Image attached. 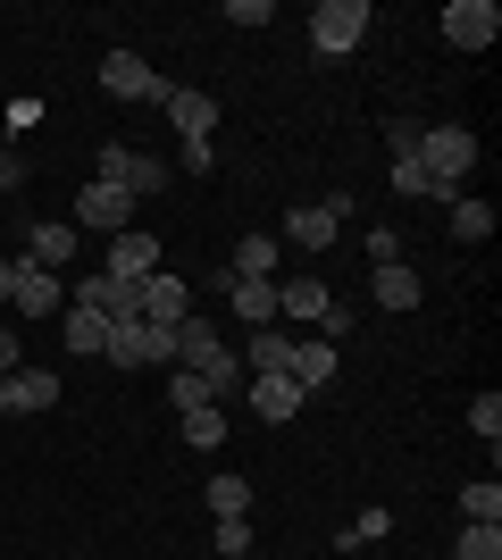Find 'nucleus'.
Instances as JSON below:
<instances>
[{
  "instance_id": "nucleus-1",
  "label": "nucleus",
  "mask_w": 502,
  "mask_h": 560,
  "mask_svg": "<svg viewBox=\"0 0 502 560\" xmlns=\"http://www.w3.org/2000/svg\"><path fill=\"white\" fill-rule=\"evenodd\" d=\"M176 369H201V376L218 385V394H226V385H243V360H235L226 343H218V327L201 318V310H192L185 327H176Z\"/></svg>"
},
{
  "instance_id": "nucleus-2",
  "label": "nucleus",
  "mask_w": 502,
  "mask_h": 560,
  "mask_svg": "<svg viewBox=\"0 0 502 560\" xmlns=\"http://www.w3.org/2000/svg\"><path fill=\"white\" fill-rule=\"evenodd\" d=\"M369 25H377V18H369V0H318V9H311V50H318V59H343V50L369 43Z\"/></svg>"
},
{
  "instance_id": "nucleus-3",
  "label": "nucleus",
  "mask_w": 502,
  "mask_h": 560,
  "mask_svg": "<svg viewBox=\"0 0 502 560\" xmlns=\"http://www.w3.org/2000/svg\"><path fill=\"white\" fill-rule=\"evenodd\" d=\"M109 369H151V360H176V327H151V318H118L109 343H101Z\"/></svg>"
},
{
  "instance_id": "nucleus-4",
  "label": "nucleus",
  "mask_w": 502,
  "mask_h": 560,
  "mask_svg": "<svg viewBox=\"0 0 502 560\" xmlns=\"http://www.w3.org/2000/svg\"><path fill=\"white\" fill-rule=\"evenodd\" d=\"M93 176H101V185H118V192H135V201H143V192H167V160H151V151H126V142H109V151H101Z\"/></svg>"
},
{
  "instance_id": "nucleus-5",
  "label": "nucleus",
  "mask_w": 502,
  "mask_h": 560,
  "mask_svg": "<svg viewBox=\"0 0 502 560\" xmlns=\"http://www.w3.org/2000/svg\"><path fill=\"white\" fill-rule=\"evenodd\" d=\"M9 310H17V318H59V310H68V284L50 277V268H34V259H9Z\"/></svg>"
},
{
  "instance_id": "nucleus-6",
  "label": "nucleus",
  "mask_w": 502,
  "mask_h": 560,
  "mask_svg": "<svg viewBox=\"0 0 502 560\" xmlns=\"http://www.w3.org/2000/svg\"><path fill=\"white\" fill-rule=\"evenodd\" d=\"M444 43L453 50H494V34H502V9L494 0H453V9H444Z\"/></svg>"
},
{
  "instance_id": "nucleus-7",
  "label": "nucleus",
  "mask_w": 502,
  "mask_h": 560,
  "mask_svg": "<svg viewBox=\"0 0 502 560\" xmlns=\"http://www.w3.org/2000/svg\"><path fill=\"white\" fill-rule=\"evenodd\" d=\"M75 310H93L101 327H118V318H143V284H118V277H101V268H93V277L75 284Z\"/></svg>"
},
{
  "instance_id": "nucleus-8",
  "label": "nucleus",
  "mask_w": 502,
  "mask_h": 560,
  "mask_svg": "<svg viewBox=\"0 0 502 560\" xmlns=\"http://www.w3.org/2000/svg\"><path fill=\"white\" fill-rule=\"evenodd\" d=\"M101 93H109V101H160L167 84L151 75L143 50H109V59H101Z\"/></svg>"
},
{
  "instance_id": "nucleus-9",
  "label": "nucleus",
  "mask_w": 502,
  "mask_h": 560,
  "mask_svg": "<svg viewBox=\"0 0 502 560\" xmlns=\"http://www.w3.org/2000/svg\"><path fill=\"white\" fill-rule=\"evenodd\" d=\"M101 277H118V284H151V277H160V243H151L143 226L109 234V259H101Z\"/></svg>"
},
{
  "instance_id": "nucleus-10",
  "label": "nucleus",
  "mask_w": 502,
  "mask_h": 560,
  "mask_svg": "<svg viewBox=\"0 0 502 560\" xmlns=\"http://www.w3.org/2000/svg\"><path fill=\"white\" fill-rule=\"evenodd\" d=\"M75 218L93 234H126L135 226V192H118V185H101V176H84V192H75Z\"/></svg>"
},
{
  "instance_id": "nucleus-11",
  "label": "nucleus",
  "mask_w": 502,
  "mask_h": 560,
  "mask_svg": "<svg viewBox=\"0 0 502 560\" xmlns=\"http://www.w3.org/2000/svg\"><path fill=\"white\" fill-rule=\"evenodd\" d=\"M160 109L176 126V142H210V126H218V93H192V84H167Z\"/></svg>"
},
{
  "instance_id": "nucleus-12",
  "label": "nucleus",
  "mask_w": 502,
  "mask_h": 560,
  "mask_svg": "<svg viewBox=\"0 0 502 560\" xmlns=\"http://www.w3.org/2000/svg\"><path fill=\"white\" fill-rule=\"evenodd\" d=\"M335 310V284L327 277H277V318H302V327H318Z\"/></svg>"
},
{
  "instance_id": "nucleus-13",
  "label": "nucleus",
  "mask_w": 502,
  "mask_h": 560,
  "mask_svg": "<svg viewBox=\"0 0 502 560\" xmlns=\"http://www.w3.org/2000/svg\"><path fill=\"white\" fill-rule=\"evenodd\" d=\"M59 401V369H17L0 376V419H17V410H50Z\"/></svg>"
},
{
  "instance_id": "nucleus-14",
  "label": "nucleus",
  "mask_w": 502,
  "mask_h": 560,
  "mask_svg": "<svg viewBox=\"0 0 502 560\" xmlns=\"http://www.w3.org/2000/svg\"><path fill=\"white\" fill-rule=\"evenodd\" d=\"M218 293L235 302L243 327H277V284H268V277H218Z\"/></svg>"
},
{
  "instance_id": "nucleus-15",
  "label": "nucleus",
  "mask_w": 502,
  "mask_h": 560,
  "mask_svg": "<svg viewBox=\"0 0 502 560\" xmlns=\"http://www.w3.org/2000/svg\"><path fill=\"white\" fill-rule=\"evenodd\" d=\"M143 318H151V327H185V318H192V284L160 268V277L143 284Z\"/></svg>"
},
{
  "instance_id": "nucleus-16",
  "label": "nucleus",
  "mask_w": 502,
  "mask_h": 560,
  "mask_svg": "<svg viewBox=\"0 0 502 560\" xmlns=\"http://www.w3.org/2000/svg\"><path fill=\"white\" fill-rule=\"evenodd\" d=\"M285 376L302 385V394L335 385V343H318V335H293V351H285Z\"/></svg>"
},
{
  "instance_id": "nucleus-17",
  "label": "nucleus",
  "mask_w": 502,
  "mask_h": 560,
  "mask_svg": "<svg viewBox=\"0 0 502 560\" xmlns=\"http://www.w3.org/2000/svg\"><path fill=\"white\" fill-rule=\"evenodd\" d=\"M302 401H311V394H302L293 376H252V410H260L268 427H285L293 410H302Z\"/></svg>"
},
{
  "instance_id": "nucleus-18",
  "label": "nucleus",
  "mask_w": 502,
  "mask_h": 560,
  "mask_svg": "<svg viewBox=\"0 0 502 560\" xmlns=\"http://www.w3.org/2000/svg\"><path fill=\"white\" fill-rule=\"evenodd\" d=\"M25 259L59 277V268H68V259H75V226H25Z\"/></svg>"
},
{
  "instance_id": "nucleus-19",
  "label": "nucleus",
  "mask_w": 502,
  "mask_h": 560,
  "mask_svg": "<svg viewBox=\"0 0 502 560\" xmlns=\"http://www.w3.org/2000/svg\"><path fill=\"white\" fill-rule=\"evenodd\" d=\"M59 343H68L75 351V360H101V343H109V327H101V318H93V310H59Z\"/></svg>"
},
{
  "instance_id": "nucleus-20",
  "label": "nucleus",
  "mask_w": 502,
  "mask_h": 560,
  "mask_svg": "<svg viewBox=\"0 0 502 560\" xmlns=\"http://www.w3.org/2000/svg\"><path fill=\"white\" fill-rule=\"evenodd\" d=\"M369 293H377L385 310H419V268H410V259H385V268H377V284H369Z\"/></svg>"
},
{
  "instance_id": "nucleus-21",
  "label": "nucleus",
  "mask_w": 502,
  "mask_h": 560,
  "mask_svg": "<svg viewBox=\"0 0 502 560\" xmlns=\"http://www.w3.org/2000/svg\"><path fill=\"white\" fill-rule=\"evenodd\" d=\"M285 351H293V335H285V327H252V351H243V369H252V376H285Z\"/></svg>"
},
{
  "instance_id": "nucleus-22",
  "label": "nucleus",
  "mask_w": 502,
  "mask_h": 560,
  "mask_svg": "<svg viewBox=\"0 0 502 560\" xmlns=\"http://www.w3.org/2000/svg\"><path fill=\"white\" fill-rule=\"evenodd\" d=\"M285 243H293V252H327V243H335V218L318 210V201H311V210H285Z\"/></svg>"
},
{
  "instance_id": "nucleus-23",
  "label": "nucleus",
  "mask_w": 502,
  "mask_h": 560,
  "mask_svg": "<svg viewBox=\"0 0 502 560\" xmlns=\"http://www.w3.org/2000/svg\"><path fill=\"white\" fill-rule=\"evenodd\" d=\"M226 277H268V284H277V234H243Z\"/></svg>"
},
{
  "instance_id": "nucleus-24",
  "label": "nucleus",
  "mask_w": 502,
  "mask_h": 560,
  "mask_svg": "<svg viewBox=\"0 0 502 560\" xmlns=\"http://www.w3.org/2000/svg\"><path fill=\"white\" fill-rule=\"evenodd\" d=\"M167 401H176V419H185V410H210V401H226V394H218L201 369H176L167 376Z\"/></svg>"
},
{
  "instance_id": "nucleus-25",
  "label": "nucleus",
  "mask_w": 502,
  "mask_h": 560,
  "mask_svg": "<svg viewBox=\"0 0 502 560\" xmlns=\"http://www.w3.org/2000/svg\"><path fill=\"white\" fill-rule=\"evenodd\" d=\"M176 435H185L192 452H218V444H226V410H218V401H210V410H185V419H176Z\"/></svg>"
},
{
  "instance_id": "nucleus-26",
  "label": "nucleus",
  "mask_w": 502,
  "mask_h": 560,
  "mask_svg": "<svg viewBox=\"0 0 502 560\" xmlns=\"http://www.w3.org/2000/svg\"><path fill=\"white\" fill-rule=\"evenodd\" d=\"M486 234H494V201H469V192H460L453 201V243H486Z\"/></svg>"
},
{
  "instance_id": "nucleus-27",
  "label": "nucleus",
  "mask_w": 502,
  "mask_h": 560,
  "mask_svg": "<svg viewBox=\"0 0 502 560\" xmlns=\"http://www.w3.org/2000/svg\"><path fill=\"white\" fill-rule=\"evenodd\" d=\"M460 518H478V527H502V486H494V477L460 486Z\"/></svg>"
},
{
  "instance_id": "nucleus-28",
  "label": "nucleus",
  "mask_w": 502,
  "mask_h": 560,
  "mask_svg": "<svg viewBox=\"0 0 502 560\" xmlns=\"http://www.w3.org/2000/svg\"><path fill=\"white\" fill-rule=\"evenodd\" d=\"M453 560H502V527H478V518H460Z\"/></svg>"
},
{
  "instance_id": "nucleus-29",
  "label": "nucleus",
  "mask_w": 502,
  "mask_h": 560,
  "mask_svg": "<svg viewBox=\"0 0 502 560\" xmlns=\"http://www.w3.org/2000/svg\"><path fill=\"white\" fill-rule=\"evenodd\" d=\"M210 511L218 518H252V477H210Z\"/></svg>"
},
{
  "instance_id": "nucleus-30",
  "label": "nucleus",
  "mask_w": 502,
  "mask_h": 560,
  "mask_svg": "<svg viewBox=\"0 0 502 560\" xmlns=\"http://www.w3.org/2000/svg\"><path fill=\"white\" fill-rule=\"evenodd\" d=\"M469 435H486V444L502 435V394H494V385H486V394L469 401Z\"/></svg>"
},
{
  "instance_id": "nucleus-31",
  "label": "nucleus",
  "mask_w": 502,
  "mask_h": 560,
  "mask_svg": "<svg viewBox=\"0 0 502 560\" xmlns=\"http://www.w3.org/2000/svg\"><path fill=\"white\" fill-rule=\"evenodd\" d=\"M252 552V518H218V560H243Z\"/></svg>"
},
{
  "instance_id": "nucleus-32",
  "label": "nucleus",
  "mask_w": 502,
  "mask_h": 560,
  "mask_svg": "<svg viewBox=\"0 0 502 560\" xmlns=\"http://www.w3.org/2000/svg\"><path fill=\"white\" fill-rule=\"evenodd\" d=\"M394 192H402V201H428V167H419V160H394Z\"/></svg>"
},
{
  "instance_id": "nucleus-33",
  "label": "nucleus",
  "mask_w": 502,
  "mask_h": 560,
  "mask_svg": "<svg viewBox=\"0 0 502 560\" xmlns=\"http://www.w3.org/2000/svg\"><path fill=\"white\" fill-rule=\"evenodd\" d=\"M369 259H377V268H385V259H402V234H394V226H369Z\"/></svg>"
},
{
  "instance_id": "nucleus-34",
  "label": "nucleus",
  "mask_w": 502,
  "mask_h": 560,
  "mask_svg": "<svg viewBox=\"0 0 502 560\" xmlns=\"http://www.w3.org/2000/svg\"><path fill=\"white\" fill-rule=\"evenodd\" d=\"M343 335H352V310L335 302V310H327V318H318V343H343Z\"/></svg>"
},
{
  "instance_id": "nucleus-35",
  "label": "nucleus",
  "mask_w": 502,
  "mask_h": 560,
  "mask_svg": "<svg viewBox=\"0 0 502 560\" xmlns=\"http://www.w3.org/2000/svg\"><path fill=\"white\" fill-rule=\"evenodd\" d=\"M25 176H34V160H17V151H0V192H17Z\"/></svg>"
},
{
  "instance_id": "nucleus-36",
  "label": "nucleus",
  "mask_w": 502,
  "mask_h": 560,
  "mask_svg": "<svg viewBox=\"0 0 502 560\" xmlns=\"http://www.w3.org/2000/svg\"><path fill=\"white\" fill-rule=\"evenodd\" d=\"M226 25H268V0H226Z\"/></svg>"
},
{
  "instance_id": "nucleus-37",
  "label": "nucleus",
  "mask_w": 502,
  "mask_h": 560,
  "mask_svg": "<svg viewBox=\"0 0 502 560\" xmlns=\"http://www.w3.org/2000/svg\"><path fill=\"white\" fill-rule=\"evenodd\" d=\"M17 369H25V351H17V335L0 327V376H17Z\"/></svg>"
},
{
  "instance_id": "nucleus-38",
  "label": "nucleus",
  "mask_w": 502,
  "mask_h": 560,
  "mask_svg": "<svg viewBox=\"0 0 502 560\" xmlns=\"http://www.w3.org/2000/svg\"><path fill=\"white\" fill-rule=\"evenodd\" d=\"M0 302H9V259H0Z\"/></svg>"
},
{
  "instance_id": "nucleus-39",
  "label": "nucleus",
  "mask_w": 502,
  "mask_h": 560,
  "mask_svg": "<svg viewBox=\"0 0 502 560\" xmlns=\"http://www.w3.org/2000/svg\"><path fill=\"white\" fill-rule=\"evenodd\" d=\"M0 560H9V552H0Z\"/></svg>"
}]
</instances>
